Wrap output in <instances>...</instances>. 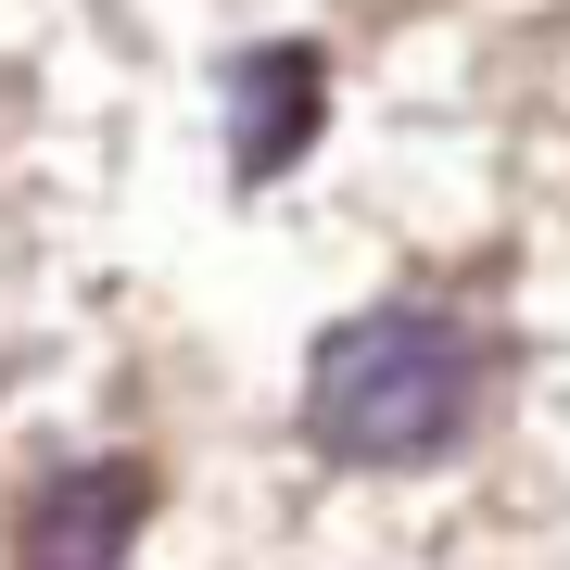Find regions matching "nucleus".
I'll list each match as a JSON object with an SVG mask.
<instances>
[{
	"instance_id": "nucleus-1",
	"label": "nucleus",
	"mask_w": 570,
	"mask_h": 570,
	"mask_svg": "<svg viewBox=\"0 0 570 570\" xmlns=\"http://www.w3.org/2000/svg\"><path fill=\"white\" fill-rule=\"evenodd\" d=\"M482 419V343L431 305H367L305 355V444L343 469H431Z\"/></svg>"
},
{
	"instance_id": "nucleus-2",
	"label": "nucleus",
	"mask_w": 570,
	"mask_h": 570,
	"mask_svg": "<svg viewBox=\"0 0 570 570\" xmlns=\"http://www.w3.org/2000/svg\"><path fill=\"white\" fill-rule=\"evenodd\" d=\"M317 115H330V63L305 39H254L228 63V165H242V190L292 178L305 140H317Z\"/></svg>"
},
{
	"instance_id": "nucleus-3",
	"label": "nucleus",
	"mask_w": 570,
	"mask_h": 570,
	"mask_svg": "<svg viewBox=\"0 0 570 570\" xmlns=\"http://www.w3.org/2000/svg\"><path fill=\"white\" fill-rule=\"evenodd\" d=\"M140 520H153V469L89 456V469H63V482H39L13 558H26V570H115L127 546H140Z\"/></svg>"
}]
</instances>
